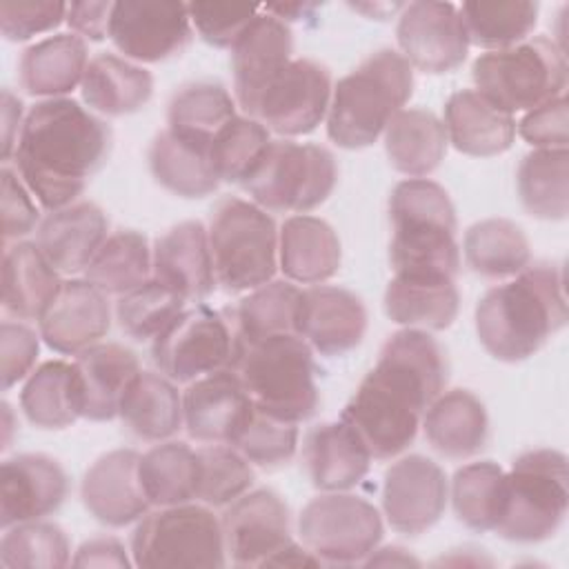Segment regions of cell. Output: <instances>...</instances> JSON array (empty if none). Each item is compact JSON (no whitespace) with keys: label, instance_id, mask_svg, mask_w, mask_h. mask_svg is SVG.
Returning a JSON list of instances; mask_svg holds the SVG:
<instances>
[{"label":"cell","instance_id":"7dc6e473","mask_svg":"<svg viewBox=\"0 0 569 569\" xmlns=\"http://www.w3.org/2000/svg\"><path fill=\"white\" fill-rule=\"evenodd\" d=\"M236 107V98L220 82H189L171 96L167 127L191 136L213 138L238 116Z\"/></svg>","mask_w":569,"mask_h":569},{"label":"cell","instance_id":"9c48e42d","mask_svg":"<svg viewBox=\"0 0 569 569\" xmlns=\"http://www.w3.org/2000/svg\"><path fill=\"white\" fill-rule=\"evenodd\" d=\"M476 91L509 111H531L567 87V53L553 38L531 36L520 44L485 51L473 60Z\"/></svg>","mask_w":569,"mask_h":569},{"label":"cell","instance_id":"94428289","mask_svg":"<svg viewBox=\"0 0 569 569\" xmlns=\"http://www.w3.org/2000/svg\"><path fill=\"white\" fill-rule=\"evenodd\" d=\"M73 567H118V569H127L133 565V560H129L124 545L113 538V536H96L84 540L76 556L71 558Z\"/></svg>","mask_w":569,"mask_h":569},{"label":"cell","instance_id":"52a82bcc","mask_svg":"<svg viewBox=\"0 0 569 569\" xmlns=\"http://www.w3.org/2000/svg\"><path fill=\"white\" fill-rule=\"evenodd\" d=\"M567 507V456L549 447L525 451L505 471V509L496 533L522 545L542 542L560 529Z\"/></svg>","mask_w":569,"mask_h":569},{"label":"cell","instance_id":"603a6c76","mask_svg":"<svg viewBox=\"0 0 569 569\" xmlns=\"http://www.w3.org/2000/svg\"><path fill=\"white\" fill-rule=\"evenodd\" d=\"M367 331V307L349 289L311 284L302 289L296 333L322 356L356 349Z\"/></svg>","mask_w":569,"mask_h":569},{"label":"cell","instance_id":"8fae6325","mask_svg":"<svg viewBox=\"0 0 569 569\" xmlns=\"http://www.w3.org/2000/svg\"><path fill=\"white\" fill-rule=\"evenodd\" d=\"M338 182V164L329 149L289 138L271 140L262 162L242 184L251 202L276 213H309Z\"/></svg>","mask_w":569,"mask_h":569},{"label":"cell","instance_id":"836d02e7","mask_svg":"<svg viewBox=\"0 0 569 569\" xmlns=\"http://www.w3.org/2000/svg\"><path fill=\"white\" fill-rule=\"evenodd\" d=\"M87 64V42L76 33H56L24 49L18 67L20 84L36 98H64L80 87Z\"/></svg>","mask_w":569,"mask_h":569},{"label":"cell","instance_id":"6125c7cd","mask_svg":"<svg viewBox=\"0 0 569 569\" xmlns=\"http://www.w3.org/2000/svg\"><path fill=\"white\" fill-rule=\"evenodd\" d=\"M0 122H2V160L9 162L16 153L18 138H20V131H22V124H24L22 102L9 89H2Z\"/></svg>","mask_w":569,"mask_h":569},{"label":"cell","instance_id":"91938a15","mask_svg":"<svg viewBox=\"0 0 569 569\" xmlns=\"http://www.w3.org/2000/svg\"><path fill=\"white\" fill-rule=\"evenodd\" d=\"M113 2H71L67 9V24L71 33L82 40L100 42L109 38Z\"/></svg>","mask_w":569,"mask_h":569},{"label":"cell","instance_id":"b9f144b4","mask_svg":"<svg viewBox=\"0 0 569 569\" xmlns=\"http://www.w3.org/2000/svg\"><path fill=\"white\" fill-rule=\"evenodd\" d=\"M84 280L107 296H122L153 276V247L136 229L109 233L89 267Z\"/></svg>","mask_w":569,"mask_h":569},{"label":"cell","instance_id":"4dcf8cb0","mask_svg":"<svg viewBox=\"0 0 569 569\" xmlns=\"http://www.w3.org/2000/svg\"><path fill=\"white\" fill-rule=\"evenodd\" d=\"M371 460L367 445L345 420L322 422L305 438L302 462L320 491H349L367 476Z\"/></svg>","mask_w":569,"mask_h":569},{"label":"cell","instance_id":"4316f807","mask_svg":"<svg viewBox=\"0 0 569 569\" xmlns=\"http://www.w3.org/2000/svg\"><path fill=\"white\" fill-rule=\"evenodd\" d=\"M211 140L173 129H162L149 147V169L153 180L173 196L204 198L218 184V171L211 158Z\"/></svg>","mask_w":569,"mask_h":569},{"label":"cell","instance_id":"7402d4cb","mask_svg":"<svg viewBox=\"0 0 569 569\" xmlns=\"http://www.w3.org/2000/svg\"><path fill=\"white\" fill-rule=\"evenodd\" d=\"M291 60L293 33L289 24L262 9L231 47L233 98L244 116H253L264 89Z\"/></svg>","mask_w":569,"mask_h":569},{"label":"cell","instance_id":"6da1fadb","mask_svg":"<svg viewBox=\"0 0 569 569\" xmlns=\"http://www.w3.org/2000/svg\"><path fill=\"white\" fill-rule=\"evenodd\" d=\"M447 380L442 345L429 331L405 327L387 338L340 420L362 438L376 460H391L416 440L427 407L445 391Z\"/></svg>","mask_w":569,"mask_h":569},{"label":"cell","instance_id":"003e7915","mask_svg":"<svg viewBox=\"0 0 569 569\" xmlns=\"http://www.w3.org/2000/svg\"><path fill=\"white\" fill-rule=\"evenodd\" d=\"M2 425H4V438H2V449L9 447L11 442V431H13V413L9 402H2Z\"/></svg>","mask_w":569,"mask_h":569},{"label":"cell","instance_id":"30bf717a","mask_svg":"<svg viewBox=\"0 0 569 569\" xmlns=\"http://www.w3.org/2000/svg\"><path fill=\"white\" fill-rule=\"evenodd\" d=\"M131 560L142 569L224 567L222 525L207 505L184 502L147 511L131 533Z\"/></svg>","mask_w":569,"mask_h":569},{"label":"cell","instance_id":"9a60e30c","mask_svg":"<svg viewBox=\"0 0 569 569\" xmlns=\"http://www.w3.org/2000/svg\"><path fill=\"white\" fill-rule=\"evenodd\" d=\"M331 73L311 58H293L264 89L251 118L282 138L311 133L329 111Z\"/></svg>","mask_w":569,"mask_h":569},{"label":"cell","instance_id":"5b68a950","mask_svg":"<svg viewBox=\"0 0 569 569\" xmlns=\"http://www.w3.org/2000/svg\"><path fill=\"white\" fill-rule=\"evenodd\" d=\"M413 93V69L393 49L373 51L331 91L327 136L342 149L371 147Z\"/></svg>","mask_w":569,"mask_h":569},{"label":"cell","instance_id":"7a4b0ae2","mask_svg":"<svg viewBox=\"0 0 569 569\" xmlns=\"http://www.w3.org/2000/svg\"><path fill=\"white\" fill-rule=\"evenodd\" d=\"M111 147V127L91 109L73 98H49L27 111L13 162L38 204L58 211L78 200Z\"/></svg>","mask_w":569,"mask_h":569},{"label":"cell","instance_id":"816d5d0a","mask_svg":"<svg viewBox=\"0 0 569 569\" xmlns=\"http://www.w3.org/2000/svg\"><path fill=\"white\" fill-rule=\"evenodd\" d=\"M198 493L207 507H227L253 485V465L231 445H204L198 449Z\"/></svg>","mask_w":569,"mask_h":569},{"label":"cell","instance_id":"e575fe53","mask_svg":"<svg viewBox=\"0 0 569 569\" xmlns=\"http://www.w3.org/2000/svg\"><path fill=\"white\" fill-rule=\"evenodd\" d=\"M385 313L407 329L442 331L453 325L460 309V293L451 278L396 276L385 289Z\"/></svg>","mask_w":569,"mask_h":569},{"label":"cell","instance_id":"ffe728a7","mask_svg":"<svg viewBox=\"0 0 569 569\" xmlns=\"http://www.w3.org/2000/svg\"><path fill=\"white\" fill-rule=\"evenodd\" d=\"M69 493L62 465L47 453H16L0 465L2 529L42 520L58 511Z\"/></svg>","mask_w":569,"mask_h":569},{"label":"cell","instance_id":"f907efd6","mask_svg":"<svg viewBox=\"0 0 569 569\" xmlns=\"http://www.w3.org/2000/svg\"><path fill=\"white\" fill-rule=\"evenodd\" d=\"M187 300L176 291L149 278L140 287L118 296L116 320L133 340H156L182 311Z\"/></svg>","mask_w":569,"mask_h":569},{"label":"cell","instance_id":"ac0fdd59","mask_svg":"<svg viewBox=\"0 0 569 569\" xmlns=\"http://www.w3.org/2000/svg\"><path fill=\"white\" fill-rule=\"evenodd\" d=\"M224 549L236 567H267L291 538L284 500L271 489H253L227 505L222 518Z\"/></svg>","mask_w":569,"mask_h":569},{"label":"cell","instance_id":"11a10c76","mask_svg":"<svg viewBox=\"0 0 569 569\" xmlns=\"http://www.w3.org/2000/svg\"><path fill=\"white\" fill-rule=\"evenodd\" d=\"M67 9L69 4L58 0H2L0 31L11 42H24L67 22Z\"/></svg>","mask_w":569,"mask_h":569},{"label":"cell","instance_id":"d6a6232c","mask_svg":"<svg viewBox=\"0 0 569 569\" xmlns=\"http://www.w3.org/2000/svg\"><path fill=\"white\" fill-rule=\"evenodd\" d=\"M62 284L60 271L36 242L7 244L2 256V309L16 320H38Z\"/></svg>","mask_w":569,"mask_h":569},{"label":"cell","instance_id":"d4e9b609","mask_svg":"<svg viewBox=\"0 0 569 569\" xmlns=\"http://www.w3.org/2000/svg\"><path fill=\"white\" fill-rule=\"evenodd\" d=\"M187 302L204 300L216 287L207 227L184 220L153 242V276Z\"/></svg>","mask_w":569,"mask_h":569},{"label":"cell","instance_id":"d6986e66","mask_svg":"<svg viewBox=\"0 0 569 569\" xmlns=\"http://www.w3.org/2000/svg\"><path fill=\"white\" fill-rule=\"evenodd\" d=\"M84 278L62 280L58 293L38 318V333L49 349L62 356H78L80 351L102 342L111 329V305Z\"/></svg>","mask_w":569,"mask_h":569},{"label":"cell","instance_id":"680465c9","mask_svg":"<svg viewBox=\"0 0 569 569\" xmlns=\"http://www.w3.org/2000/svg\"><path fill=\"white\" fill-rule=\"evenodd\" d=\"M2 184V240L9 244L11 240H20L29 236L40 224L38 200L27 189L16 169L2 167L0 171Z\"/></svg>","mask_w":569,"mask_h":569},{"label":"cell","instance_id":"ee69618b","mask_svg":"<svg viewBox=\"0 0 569 569\" xmlns=\"http://www.w3.org/2000/svg\"><path fill=\"white\" fill-rule=\"evenodd\" d=\"M300 298L302 289L289 280H269L251 289L233 311L236 342L249 345L280 333H296Z\"/></svg>","mask_w":569,"mask_h":569},{"label":"cell","instance_id":"c3c4849f","mask_svg":"<svg viewBox=\"0 0 569 569\" xmlns=\"http://www.w3.org/2000/svg\"><path fill=\"white\" fill-rule=\"evenodd\" d=\"M271 131L251 116L231 118L211 140V158L220 182L244 184L262 162Z\"/></svg>","mask_w":569,"mask_h":569},{"label":"cell","instance_id":"44dd1931","mask_svg":"<svg viewBox=\"0 0 569 569\" xmlns=\"http://www.w3.org/2000/svg\"><path fill=\"white\" fill-rule=\"evenodd\" d=\"M253 411V400L233 369L189 382L182 418L189 438L202 445H233Z\"/></svg>","mask_w":569,"mask_h":569},{"label":"cell","instance_id":"277c9868","mask_svg":"<svg viewBox=\"0 0 569 569\" xmlns=\"http://www.w3.org/2000/svg\"><path fill=\"white\" fill-rule=\"evenodd\" d=\"M389 260L396 276L456 280L458 220L442 184L429 178L400 180L389 196Z\"/></svg>","mask_w":569,"mask_h":569},{"label":"cell","instance_id":"ab89813d","mask_svg":"<svg viewBox=\"0 0 569 569\" xmlns=\"http://www.w3.org/2000/svg\"><path fill=\"white\" fill-rule=\"evenodd\" d=\"M467 267L489 280L513 278L531 264V247L520 224L507 218H485L465 231Z\"/></svg>","mask_w":569,"mask_h":569},{"label":"cell","instance_id":"e7e4bbea","mask_svg":"<svg viewBox=\"0 0 569 569\" xmlns=\"http://www.w3.org/2000/svg\"><path fill=\"white\" fill-rule=\"evenodd\" d=\"M262 9L289 24V22H296V20L313 18V13L320 9V4H316V2H291V4H264Z\"/></svg>","mask_w":569,"mask_h":569},{"label":"cell","instance_id":"681fc988","mask_svg":"<svg viewBox=\"0 0 569 569\" xmlns=\"http://www.w3.org/2000/svg\"><path fill=\"white\" fill-rule=\"evenodd\" d=\"M0 565L4 569H62L71 565V545L56 522H20L4 529Z\"/></svg>","mask_w":569,"mask_h":569},{"label":"cell","instance_id":"d590c367","mask_svg":"<svg viewBox=\"0 0 569 569\" xmlns=\"http://www.w3.org/2000/svg\"><path fill=\"white\" fill-rule=\"evenodd\" d=\"M84 104L102 116H129L151 100L153 76L116 53H98L89 60L80 82Z\"/></svg>","mask_w":569,"mask_h":569},{"label":"cell","instance_id":"bcb514c9","mask_svg":"<svg viewBox=\"0 0 569 569\" xmlns=\"http://www.w3.org/2000/svg\"><path fill=\"white\" fill-rule=\"evenodd\" d=\"M469 44L498 51L531 38L540 7L529 0L462 2L458 7Z\"/></svg>","mask_w":569,"mask_h":569},{"label":"cell","instance_id":"f1b7e54d","mask_svg":"<svg viewBox=\"0 0 569 569\" xmlns=\"http://www.w3.org/2000/svg\"><path fill=\"white\" fill-rule=\"evenodd\" d=\"M342 262L336 229L316 216L298 213L278 229V267L293 284H322Z\"/></svg>","mask_w":569,"mask_h":569},{"label":"cell","instance_id":"6f0895ef","mask_svg":"<svg viewBox=\"0 0 569 569\" xmlns=\"http://www.w3.org/2000/svg\"><path fill=\"white\" fill-rule=\"evenodd\" d=\"M516 133L533 149H567L569 142V102L567 96H558L516 122Z\"/></svg>","mask_w":569,"mask_h":569},{"label":"cell","instance_id":"1f68e13d","mask_svg":"<svg viewBox=\"0 0 569 569\" xmlns=\"http://www.w3.org/2000/svg\"><path fill=\"white\" fill-rule=\"evenodd\" d=\"M427 442L445 458L462 460L480 453L489 440V416L469 389L442 391L420 422Z\"/></svg>","mask_w":569,"mask_h":569},{"label":"cell","instance_id":"9f6ffc18","mask_svg":"<svg viewBox=\"0 0 569 569\" xmlns=\"http://www.w3.org/2000/svg\"><path fill=\"white\" fill-rule=\"evenodd\" d=\"M40 351V333L22 320H4L0 325V380L9 391L33 371Z\"/></svg>","mask_w":569,"mask_h":569},{"label":"cell","instance_id":"ba28073f","mask_svg":"<svg viewBox=\"0 0 569 569\" xmlns=\"http://www.w3.org/2000/svg\"><path fill=\"white\" fill-rule=\"evenodd\" d=\"M207 233L216 284L224 291H251L273 280L278 227L269 211L251 200L224 198L213 209Z\"/></svg>","mask_w":569,"mask_h":569},{"label":"cell","instance_id":"be15d7a7","mask_svg":"<svg viewBox=\"0 0 569 569\" xmlns=\"http://www.w3.org/2000/svg\"><path fill=\"white\" fill-rule=\"evenodd\" d=\"M362 565H367V567H380V565L382 567H389V565L391 567H409V565H420V560L413 558L407 549L391 545V547H382V549L376 547Z\"/></svg>","mask_w":569,"mask_h":569},{"label":"cell","instance_id":"f5cc1de1","mask_svg":"<svg viewBox=\"0 0 569 569\" xmlns=\"http://www.w3.org/2000/svg\"><path fill=\"white\" fill-rule=\"evenodd\" d=\"M298 425L276 418L253 405V411L231 447H236L251 465L276 469L287 465L298 449Z\"/></svg>","mask_w":569,"mask_h":569},{"label":"cell","instance_id":"2e32d148","mask_svg":"<svg viewBox=\"0 0 569 569\" xmlns=\"http://www.w3.org/2000/svg\"><path fill=\"white\" fill-rule=\"evenodd\" d=\"M396 38L400 56L422 73H449L469 53V38L460 11L451 2L418 0L398 16Z\"/></svg>","mask_w":569,"mask_h":569},{"label":"cell","instance_id":"e0dca14e","mask_svg":"<svg viewBox=\"0 0 569 569\" xmlns=\"http://www.w3.org/2000/svg\"><path fill=\"white\" fill-rule=\"evenodd\" d=\"M449 480L438 462L411 453L393 460L382 478V513L391 529L418 536L445 513Z\"/></svg>","mask_w":569,"mask_h":569},{"label":"cell","instance_id":"f546056e","mask_svg":"<svg viewBox=\"0 0 569 569\" xmlns=\"http://www.w3.org/2000/svg\"><path fill=\"white\" fill-rule=\"evenodd\" d=\"M73 365L82 393V418L93 422L118 418L129 385L142 371L138 356L124 345L98 342L80 351Z\"/></svg>","mask_w":569,"mask_h":569},{"label":"cell","instance_id":"8992f818","mask_svg":"<svg viewBox=\"0 0 569 569\" xmlns=\"http://www.w3.org/2000/svg\"><path fill=\"white\" fill-rule=\"evenodd\" d=\"M231 369L253 405L276 418L302 422L318 409L313 349L296 333L238 345Z\"/></svg>","mask_w":569,"mask_h":569},{"label":"cell","instance_id":"74e56055","mask_svg":"<svg viewBox=\"0 0 569 569\" xmlns=\"http://www.w3.org/2000/svg\"><path fill=\"white\" fill-rule=\"evenodd\" d=\"M385 153L407 178H427L445 160L449 140L442 120L427 109H402L387 124Z\"/></svg>","mask_w":569,"mask_h":569},{"label":"cell","instance_id":"03108f58","mask_svg":"<svg viewBox=\"0 0 569 569\" xmlns=\"http://www.w3.org/2000/svg\"><path fill=\"white\" fill-rule=\"evenodd\" d=\"M351 9L356 11H362L367 13L369 18H378V20H385L387 13H396V11H402L405 4L402 2H396V4H387V2H373V4H351Z\"/></svg>","mask_w":569,"mask_h":569},{"label":"cell","instance_id":"8d00e7d4","mask_svg":"<svg viewBox=\"0 0 569 569\" xmlns=\"http://www.w3.org/2000/svg\"><path fill=\"white\" fill-rule=\"evenodd\" d=\"M118 418L140 440H169L184 427L182 393L160 371H140L122 398Z\"/></svg>","mask_w":569,"mask_h":569},{"label":"cell","instance_id":"484cf974","mask_svg":"<svg viewBox=\"0 0 569 569\" xmlns=\"http://www.w3.org/2000/svg\"><path fill=\"white\" fill-rule=\"evenodd\" d=\"M109 220L93 202H73L58 211H49L38 229L36 244L60 273H78L89 267L102 242L107 240Z\"/></svg>","mask_w":569,"mask_h":569},{"label":"cell","instance_id":"4fadbf2b","mask_svg":"<svg viewBox=\"0 0 569 569\" xmlns=\"http://www.w3.org/2000/svg\"><path fill=\"white\" fill-rule=\"evenodd\" d=\"M233 353V325L207 305L187 307L151 345L156 369L182 385L231 369Z\"/></svg>","mask_w":569,"mask_h":569},{"label":"cell","instance_id":"7c38bea8","mask_svg":"<svg viewBox=\"0 0 569 569\" xmlns=\"http://www.w3.org/2000/svg\"><path fill=\"white\" fill-rule=\"evenodd\" d=\"M382 516L365 498L325 491L298 516L302 545L322 565H362L382 540Z\"/></svg>","mask_w":569,"mask_h":569},{"label":"cell","instance_id":"f6af8a7d","mask_svg":"<svg viewBox=\"0 0 569 569\" xmlns=\"http://www.w3.org/2000/svg\"><path fill=\"white\" fill-rule=\"evenodd\" d=\"M456 518L473 531H496L505 509V469L493 460L462 465L449 482Z\"/></svg>","mask_w":569,"mask_h":569},{"label":"cell","instance_id":"60d3db41","mask_svg":"<svg viewBox=\"0 0 569 569\" xmlns=\"http://www.w3.org/2000/svg\"><path fill=\"white\" fill-rule=\"evenodd\" d=\"M198 449L180 440L156 442L140 453L138 476L153 507L193 502L198 493Z\"/></svg>","mask_w":569,"mask_h":569},{"label":"cell","instance_id":"5bb4252c","mask_svg":"<svg viewBox=\"0 0 569 569\" xmlns=\"http://www.w3.org/2000/svg\"><path fill=\"white\" fill-rule=\"evenodd\" d=\"M109 38L131 62H162L180 56L193 27L184 2L176 0H120L113 2Z\"/></svg>","mask_w":569,"mask_h":569},{"label":"cell","instance_id":"3957f363","mask_svg":"<svg viewBox=\"0 0 569 569\" xmlns=\"http://www.w3.org/2000/svg\"><path fill=\"white\" fill-rule=\"evenodd\" d=\"M476 333L489 356L520 362L567 325L565 276L556 264H529L491 287L476 305Z\"/></svg>","mask_w":569,"mask_h":569},{"label":"cell","instance_id":"7bdbcfd3","mask_svg":"<svg viewBox=\"0 0 569 569\" xmlns=\"http://www.w3.org/2000/svg\"><path fill=\"white\" fill-rule=\"evenodd\" d=\"M525 211L540 220H565L569 213V151L533 149L516 173Z\"/></svg>","mask_w":569,"mask_h":569},{"label":"cell","instance_id":"cb8c5ba5","mask_svg":"<svg viewBox=\"0 0 569 569\" xmlns=\"http://www.w3.org/2000/svg\"><path fill=\"white\" fill-rule=\"evenodd\" d=\"M140 453L113 449L102 453L82 476L80 498L89 516L107 527L138 522L151 507L138 476Z\"/></svg>","mask_w":569,"mask_h":569},{"label":"cell","instance_id":"83f0119b","mask_svg":"<svg viewBox=\"0 0 569 569\" xmlns=\"http://www.w3.org/2000/svg\"><path fill=\"white\" fill-rule=\"evenodd\" d=\"M442 124L449 144L473 158L500 156L516 140V118L476 89L449 96Z\"/></svg>","mask_w":569,"mask_h":569},{"label":"cell","instance_id":"db71d44e","mask_svg":"<svg viewBox=\"0 0 569 569\" xmlns=\"http://www.w3.org/2000/svg\"><path fill=\"white\" fill-rule=\"evenodd\" d=\"M191 27L198 36L218 49H231L260 13V4L236 2H189Z\"/></svg>","mask_w":569,"mask_h":569},{"label":"cell","instance_id":"f35d334b","mask_svg":"<svg viewBox=\"0 0 569 569\" xmlns=\"http://www.w3.org/2000/svg\"><path fill=\"white\" fill-rule=\"evenodd\" d=\"M20 409L38 429H64L82 418V393L73 362L47 360L24 380Z\"/></svg>","mask_w":569,"mask_h":569}]
</instances>
